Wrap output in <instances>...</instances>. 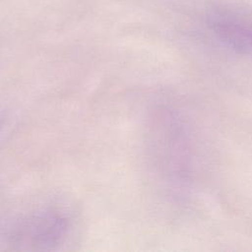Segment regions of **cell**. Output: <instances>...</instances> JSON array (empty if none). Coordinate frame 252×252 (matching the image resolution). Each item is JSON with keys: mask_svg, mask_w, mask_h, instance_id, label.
Returning a JSON list of instances; mask_svg holds the SVG:
<instances>
[{"mask_svg": "<svg viewBox=\"0 0 252 252\" xmlns=\"http://www.w3.org/2000/svg\"><path fill=\"white\" fill-rule=\"evenodd\" d=\"M66 229V220L57 215H35L20 221L11 237L20 244L45 246L60 241Z\"/></svg>", "mask_w": 252, "mask_h": 252, "instance_id": "cell-1", "label": "cell"}, {"mask_svg": "<svg viewBox=\"0 0 252 252\" xmlns=\"http://www.w3.org/2000/svg\"><path fill=\"white\" fill-rule=\"evenodd\" d=\"M217 37L237 52L252 56V25L230 16L218 15L211 20Z\"/></svg>", "mask_w": 252, "mask_h": 252, "instance_id": "cell-2", "label": "cell"}]
</instances>
